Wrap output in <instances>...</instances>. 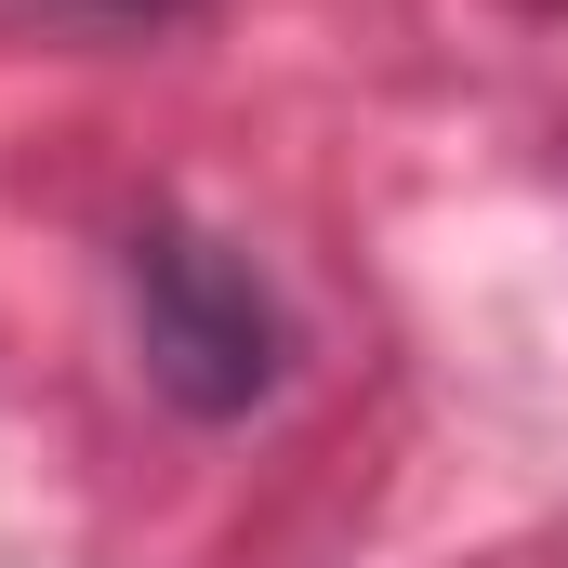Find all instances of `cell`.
<instances>
[{"mask_svg": "<svg viewBox=\"0 0 568 568\" xmlns=\"http://www.w3.org/2000/svg\"><path fill=\"white\" fill-rule=\"evenodd\" d=\"M133 344H145V384L172 410H199V424H239L291 371L278 291L252 278V252H225L199 225H145L133 239Z\"/></svg>", "mask_w": 568, "mask_h": 568, "instance_id": "1", "label": "cell"}]
</instances>
